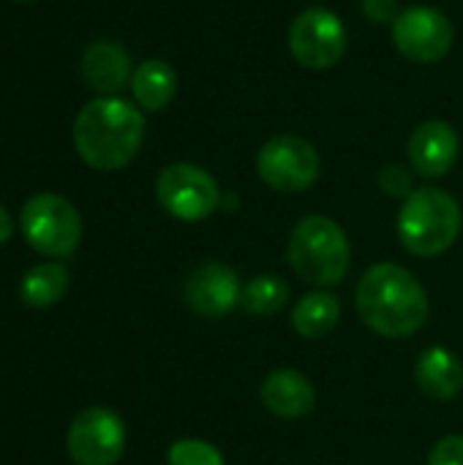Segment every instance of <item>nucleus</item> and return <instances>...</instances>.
<instances>
[{
	"mask_svg": "<svg viewBox=\"0 0 463 465\" xmlns=\"http://www.w3.org/2000/svg\"><path fill=\"white\" fill-rule=\"evenodd\" d=\"M145 139L142 112L115 95H101L85 104L74 120V147L79 158L98 172L128 166Z\"/></svg>",
	"mask_w": 463,
	"mask_h": 465,
	"instance_id": "nucleus-1",
	"label": "nucleus"
},
{
	"mask_svg": "<svg viewBox=\"0 0 463 465\" xmlns=\"http://www.w3.org/2000/svg\"><path fill=\"white\" fill-rule=\"evenodd\" d=\"M355 300L360 319L385 338H409L428 319V297L420 281L390 262L363 272Z\"/></svg>",
	"mask_w": 463,
	"mask_h": 465,
	"instance_id": "nucleus-2",
	"label": "nucleus"
},
{
	"mask_svg": "<svg viewBox=\"0 0 463 465\" xmlns=\"http://www.w3.org/2000/svg\"><path fill=\"white\" fill-rule=\"evenodd\" d=\"M461 204L442 188H418L398 213V240L415 256H439L461 234Z\"/></svg>",
	"mask_w": 463,
	"mask_h": 465,
	"instance_id": "nucleus-3",
	"label": "nucleus"
},
{
	"mask_svg": "<svg viewBox=\"0 0 463 465\" xmlns=\"http://www.w3.org/2000/svg\"><path fill=\"white\" fill-rule=\"evenodd\" d=\"M287 259L306 283L336 286L349 270L352 248L336 221L325 215H308L292 229Z\"/></svg>",
	"mask_w": 463,
	"mask_h": 465,
	"instance_id": "nucleus-4",
	"label": "nucleus"
},
{
	"mask_svg": "<svg viewBox=\"0 0 463 465\" xmlns=\"http://www.w3.org/2000/svg\"><path fill=\"white\" fill-rule=\"evenodd\" d=\"M19 229L25 242L46 259H68L82 242V215L57 193L30 196L22 204Z\"/></svg>",
	"mask_w": 463,
	"mask_h": 465,
	"instance_id": "nucleus-5",
	"label": "nucleus"
},
{
	"mask_svg": "<svg viewBox=\"0 0 463 465\" xmlns=\"http://www.w3.org/2000/svg\"><path fill=\"white\" fill-rule=\"evenodd\" d=\"M158 204L177 221H205L221 204L218 183L194 163H169L156 180Z\"/></svg>",
	"mask_w": 463,
	"mask_h": 465,
	"instance_id": "nucleus-6",
	"label": "nucleus"
},
{
	"mask_svg": "<svg viewBox=\"0 0 463 465\" xmlns=\"http://www.w3.org/2000/svg\"><path fill=\"white\" fill-rule=\"evenodd\" d=\"M289 52L311 71L333 68L347 52V27L327 8H306L289 25Z\"/></svg>",
	"mask_w": 463,
	"mask_h": 465,
	"instance_id": "nucleus-7",
	"label": "nucleus"
},
{
	"mask_svg": "<svg viewBox=\"0 0 463 465\" xmlns=\"http://www.w3.org/2000/svg\"><path fill=\"white\" fill-rule=\"evenodd\" d=\"M257 172L265 185L278 193L308 191L319 177V155L300 136H273L257 155Z\"/></svg>",
	"mask_w": 463,
	"mask_h": 465,
	"instance_id": "nucleus-8",
	"label": "nucleus"
},
{
	"mask_svg": "<svg viewBox=\"0 0 463 465\" xmlns=\"http://www.w3.org/2000/svg\"><path fill=\"white\" fill-rule=\"evenodd\" d=\"M65 447L76 465H115L126 450V425L112 409L90 406L74 417Z\"/></svg>",
	"mask_w": 463,
	"mask_h": 465,
	"instance_id": "nucleus-9",
	"label": "nucleus"
},
{
	"mask_svg": "<svg viewBox=\"0 0 463 465\" xmlns=\"http://www.w3.org/2000/svg\"><path fill=\"white\" fill-rule=\"evenodd\" d=\"M453 38L450 19L431 5H409L393 22V44L412 63H439L450 52Z\"/></svg>",
	"mask_w": 463,
	"mask_h": 465,
	"instance_id": "nucleus-10",
	"label": "nucleus"
},
{
	"mask_svg": "<svg viewBox=\"0 0 463 465\" xmlns=\"http://www.w3.org/2000/svg\"><path fill=\"white\" fill-rule=\"evenodd\" d=\"M240 278L232 267L221 262H207L191 270L183 283V297L188 308L205 319L226 316L235 305H240Z\"/></svg>",
	"mask_w": 463,
	"mask_h": 465,
	"instance_id": "nucleus-11",
	"label": "nucleus"
},
{
	"mask_svg": "<svg viewBox=\"0 0 463 465\" xmlns=\"http://www.w3.org/2000/svg\"><path fill=\"white\" fill-rule=\"evenodd\" d=\"M461 153V139L456 134V128L445 120H426L420 123L407 144V155L412 169L426 177V180H437L445 177Z\"/></svg>",
	"mask_w": 463,
	"mask_h": 465,
	"instance_id": "nucleus-12",
	"label": "nucleus"
},
{
	"mask_svg": "<svg viewBox=\"0 0 463 465\" xmlns=\"http://www.w3.org/2000/svg\"><path fill=\"white\" fill-rule=\"evenodd\" d=\"M82 79L90 90L101 95H115L126 84H131V57L115 41H93L79 63Z\"/></svg>",
	"mask_w": 463,
	"mask_h": 465,
	"instance_id": "nucleus-13",
	"label": "nucleus"
},
{
	"mask_svg": "<svg viewBox=\"0 0 463 465\" xmlns=\"http://www.w3.org/2000/svg\"><path fill=\"white\" fill-rule=\"evenodd\" d=\"M262 403L281 420H300L314 411L317 395L311 381L297 371H273L262 384Z\"/></svg>",
	"mask_w": 463,
	"mask_h": 465,
	"instance_id": "nucleus-14",
	"label": "nucleus"
},
{
	"mask_svg": "<svg viewBox=\"0 0 463 465\" xmlns=\"http://www.w3.org/2000/svg\"><path fill=\"white\" fill-rule=\"evenodd\" d=\"M418 387L437 401H450L461 392L463 387V365L461 360L448 349H426L415 365Z\"/></svg>",
	"mask_w": 463,
	"mask_h": 465,
	"instance_id": "nucleus-15",
	"label": "nucleus"
},
{
	"mask_svg": "<svg viewBox=\"0 0 463 465\" xmlns=\"http://www.w3.org/2000/svg\"><path fill=\"white\" fill-rule=\"evenodd\" d=\"M131 90H134V101L145 112H161L177 95V71L166 60L158 57L145 60L134 68Z\"/></svg>",
	"mask_w": 463,
	"mask_h": 465,
	"instance_id": "nucleus-16",
	"label": "nucleus"
},
{
	"mask_svg": "<svg viewBox=\"0 0 463 465\" xmlns=\"http://www.w3.org/2000/svg\"><path fill=\"white\" fill-rule=\"evenodd\" d=\"M68 283H71V275L63 264L57 262H44V264H35L30 267L22 281H19V297L27 308H52L57 305L65 292H68Z\"/></svg>",
	"mask_w": 463,
	"mask_h": 465,
	"instance_id": "nucleus-17",
	"label": "nucleus"
},
{
	"mask_svg": "<svg viewBox=\"0 0 463 465\" xmlns=\"http://www.w3.org/2000/svg\"><path fill=\"white\" fill-rule=\"evenodd\" d=\"M338 319H341V302L330 292H311L292 311V324L303 338L330 335Z\"/></svg>",
	"mask_w": 463,
	"mask_h": 465,
	"instance_id": "nucleus-18",
	"label": "nucleus"
},
{
	"mask_svg": "<svg viewBox=\"0 0 463 465\" xmlns=\"http://www.w3.org/2000/svg\"><path fill=\"white\" fill-rule=\"evenodd\" d=\"M289 300V286L278 275H259L243 286L240 305L251 316H273Z\"/></svg>",
	"mask_w": 463,
	"mask_h": 465,
	"instance_id": "nucleus-19",
	"label": "nucleus"
},
{
	"mask_svg": "<svg viewBox=\"0 0 463 465\" xmlns=\"http://www.w3.org/2000/svg\"><path fill=\"white\" fill-rule=\"evenodd\" d=\"M166 463L169 465H224L221 452L207 444V441H199V439H180L169 447V455H166Z\"/></svg>",
	"mask_w": 463,
	"mask_h": 465,
	"instance_id": "nucleus-20",
	"label": "nucleus"
},
{
	"mask_svg": "<svg viewBox=\"0 0 463 465\" xmlns=\"http://www.w3.org/2000/svg\"><path fill=\"white\" fill-rule=\"evenodd\" d=\"M379 185L388 196H409L412 188V172L401 163H388L379 172Z\"/></svg>",
	"mask_w": 463,
	"mask_h": 465,
	"instance_id": "nucleus-21",
	"label": "nucleus"
},
{
	"mask_svg": "<svg viewBox=\"0 0 463 465\" xmlns=\"http://www.w3.org/2000/svg\"><path fill=\"white\" fill-rule=\"evenodd\" d=\"M428 465H463V436H448V439H442L431 450Z\"/></svg>",
	"mask_w": 463,
	"mask_h": 465,
	"instance_id": "nucleus-22",
	"label": "nucleus"
},
{
	"mask_svg": "<svg viewBox=\"0 0 463 465\" xmlns=\"http://www.w3.org/2000/svg\"><path fill=\"white\" fill-rule=\"evenodd\" d=\"M363 14L368 22H377V25H393L396 16L401 14L398 11V0H363Z\"/></svg>",
	"mask_w": 463,
	"mask_h": 465,
	"instance_id": "nucleus-23",
	"label": "nucleus"
},
{
	"mask_svg": "<svg viewBox=\"0 0 463 465\" xmlns=\"http://www.w3.org/2000/svg\"><path fill=\"white\" fill-rule=\"evenodd\" d=\"M11 234H14V218H11V213L0 204V245H5V242L11 240Z\"/></svg>",
	"mask_w": 463,
	"mask_h": 465,
	"instance_id": "nucleus-24",
	"label": "nucleus"
},
{
	"mask_svg": "<svg viewBox=\"0 0 463 465\" xmlns=\"http://www.w3.org/2000/svg\"><path fill=\"white\" fill-rule=\"evenodd\" d=\"M16 3H30V0H16Z\"/></svg>",
	"mask_w": 463,
	"mask_h": 465,
	"instance_id": "nucleus-25",
	"label": "nucleus"
}]
</instances>
